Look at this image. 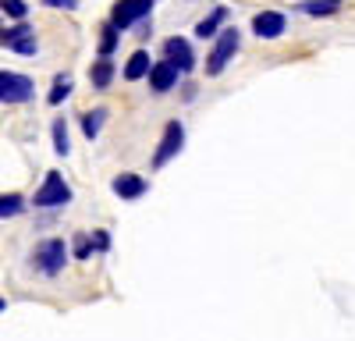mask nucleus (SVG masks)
I'll return each instance as SVG.
<instances>
[{"label": "nucleus", "instance_id": "obj_1", "mask_svg": "<svg viewBox=\"0 0 355 341\" xmlns=\"http://www.w3.org/2000/svg\"><path fill=\"white\" fill-rule=\"evenodd\" d=\"M28 263H33V270L43 274V277H57L68 263V245L61 238H46V242L36 245L33 256H28Z\"/></svg>", "mask_w": 355, "mask_h": 341}, {"label": "nucleus", "instance_id": "obj_2", "mask_svg": "<svg viewBox=\"0 0 355 341\" xmlns=\"http://www.w3.org/2000/svg\"><path fill=\"white\" fill-rule=\"evenodd\" d=\"M68 203H71V185L64 182L61 170H50L43 178V185L36 189V207L40 210H61Z\"/></svg>", "mask_w": 355, "mask_h": 341}, {"label": "nucleus", "instance_id": "obj_3", "mask_svg": "<svg viewBox=\"0 0 355 341\" xmlns=\"http://www.w3.org/2000/svg\"><path fill=\"white\" fill-rule=\"evenodd\" d=\"M239 46H242V33H239V28H220V36H217L210 57H206V75H220L231 64V57L239 53Z\"/></svg>", "mask_w": 355, "mask_h": 341}, {"label": "nucleus", "instance_id": "obj_4", "mask_svg": "<svg viewBox=\"0 0 355 341\" xmlns=\"http://www.w3.org/2000/svg\"><path fill=\"white\" fill-rule=\"evenodd\" d=\"M36 96V82L21 71H0V103H28Z\"/></svg>", "mask_w": 355, "mask_h": 341}, {"label": "nucleus", "instance_id": "obj_5", "mask_svg": "<svg viewBox=\"0 0 355 341\" xmlns=\"http://www.w3.org/2000/svg\"><path fill=\"white\" fill-rule=\"evenodd\" d=\"M0 46H8L21 57H36L40 53V40H36V28L28 21H18L11 28H0Z\"/></svg>", "mask_w": 355, "mask_h": 341}, {"label": "nucleus", "instance_id": "obj_6", "mask_svg": "<svg viewBox=\"0 0 355 341\" xmlns=\"http://www.w3.org/2000/svg\"><path fill=\"white\" fill-rule=\"evenodd\" d=\"M157 0H117L114 4V15H110V25L117 28V33H125V28L139 25L146 15L153 11Z\"/></svg>", "mask_w": 355, "mask_h": 341}, {"label": "nucleus", "instance_id": "obj_7", "mask_svg": "<svg viewBox=\"0 0 355 341\" xmlns=\"http://www.w3.org/2000/svg\"><path fill=\"white\" fill-rule=\"evenodd\" d=\"M182 146H185V125H182V121H171V125L164 128V135H160L157 153H153V167L171 164L178 153H182Z\"/></svg>", "mask_w": 355, "mask_h": 341}, {"label": "nucleus", "instance_id": "obj_8", "mask_svg": "<svg viewBox=\"0 0 355 341\" xmlns=\"http://www.w3.org/2000/svg\"><path fill=\"white\" fill-rule=\"evenodd\" d=\"M164 61H167V64H174L182 75H185V71H192V68H196V53H192L189 40H182V36L164 40Z\"/></svg>", "mask_w": 355, "mask_h": 341}, {"label": "nucleus", "instance_id": "obj_9", "mask_svg": "<svg viewBox=\"0 0 355 341\" xmlns=\"http://www.w3.org/2000/svg\"><path fill=\"white\" fill-rule=\"evenodd\" d=\"M284 28H288V18L281 11H259L252 18V33L259 40H277V36H284Z\"/></svg>", "mask_w": 355, "mask_h": 341}, {"label": "nucleus", "instance_id": "obj_10", "mask_svg": "<svg viewBox=\"0 0 355 341\" xmlns=\"http://www.w3.org/2000/svg\"><path fill=\"white\" fill-rule=\"evenodd\" d=\"M178 75H182V71H178L174 64L157 61V64L150 68V75H146V78H150V89H153V93H171L174 85H178Z\"/></svg>", "mask_w": 355, "mask_h": 341}, {"label": "nucleus", "instance_id": "obj_11", "mask_svg": "<svg viewBox=\"0 0 355 341\" xmlns=\"http://www.w3.org/2000/svg\"><path fill=\"white\" fill-rule=\"evenodd\" d=\"M110 189H114L117 199H139L142 192H150L146 178H139V175H117V178L110 182Z\"/></svg>", "mask_w": 355, "mask_h": 341}, {"label": "nucleus", "instance_id": "obj_12", "mask_svg": "<svg viewBox=\"0 0 355 341\" xmlns=\"http://www.w3.org/2000/svg\"><path fill=\"white\" fill-rule=\"evenodd\" d=\"M227 21V8H214L210 15H206L199 25H196V36L199 40H210V36H220V25Z\"/></svg>", "mask_w": 355, "mask_h": 341}, {"label": "nucleus", "instance_id": "obj_13", "mask_svg": "<svg viewBox=\"0 0 355 341\" xmlns=\"http://www.w3.org/2000/svg\"><path fill=\"white\" fill-rule=\"evenodd\" d=\"M345 0H302L299 11L309 15V18H327V15H338Z\"/></svg>", "mask_w": 355, "mask_h": 341}, {"label": "nucleus", "instance_id": "obj_14", "mask_svg": "<svg viewBox=\"0 0 355 341\" xmlns=\"http://www.w3.org/2000/svg\"><path fill=\"white\" fill-rule=\"evenodd\" d=\"M150 53H146V50H135L132 57H128V64H125V78L128 82H139V78H146V75H150Z\"/></svg>", "mask_w": 355, "mask_h": 341}, {"label": "nucleus", "instance_id": "obj_15", "mask_svg": "<svg viewBox=\"0 0 355 341\" xmlns=\"http://www.w3.org/2000/svg\"><path fill=\"white\" fill-rule=\"evenodd\" d=\"M89 82H93V89H107V85L114 82V64H110V57H100V61L89 68Z\"/></svg>", "mask_w": 355, "mask_h": 341}, {"label": "nucleus", "instance_id": "obj_16", "mask_svg": "<svg viewBox=\"0 0 355 341\" xmlns=\"http://www.w3.org/2000/svg\"><path fill=\"white\" fill-rule=\"evenodd\" d=\"M103 121H107V107H96V110L82 114V132H85V139H89V142H93V139L100 135Z\"/></svg>", "mask_w": 355, "mask_h": 341}, {"label": "nucleus", "instance_id": "obj_17", "mask_svg": "<svg viewBox=\"0 0 355 341\" xmlns=\"http://www.w3.org/2000/svg\"><path fill=\"white\" fill-rule=\"evenodd\" d=\"M68 96H71V75H57V78H53V85H50L46 103H50V107H61Z\"/></svg>", "mask_w": 355, "mask_h": 341}, {"label": "nucleus", "instance_id": "obj_18", "mask_svg": "<svg viewBox=\"0 0 355 341\" xmlns=\"http://www.w3.org/2000/svg\"><path fill=\"white\" fill-rule=\"evenodd\" d=\"M25 210V199L18 192H0V220H8V217H18Z\"/></svg>", "mask_w": 355, "mask_h": 341}, {"label": "nucleus", "instance_id": "obj_19", "mask_svg": "<svg viewBox=\"0 0 355 341\" xmlns=\"http://www.w3.org/2000/svg\"><path fill=\"white\" fill-rule=\"evenodd\" d=\"M53 150H57V157H68V153H71V142H68V125H64V118H57V121H53Z\"/></svg>", "mask_w": 355, "mask_h": 341}, {"label": "nucleus", "instance_id": "obj_20", "mask_svg": "<svg viewBox=\"0 0 355 341\" xmlns=\"http://www.w3.org/2000/svg\"><path fill=\"white\" fill-rule=\"evenodd\" d=\"M100 33H103V36H100V57H110V53L117 50V40H121V33H117L110 21L100 28Z\"/></svg>", "mask_w": 355, "mask_h": 341}, {"label": "nucleus", "instance_id": "obj_21", "mask_svg": "<svg viewBox=\"0 0 355 341\" xmlns=\"http://www.w3.org/2000/svg\"><path fill=\"white\" fill-rule=\"evenodd\" d=\"M0 11H4L8 18H15V21H25L28 4H25V0H0Z\"/></svg>", "mask_w": 355, "mask_h": 341}, {"label": "nucleus", "instance_id": "obj_22", "mask_svg": "<svg viewBox=\"0 0 355 341\" xmlns=\"http://www.w3.org/2000/svg\"><path fill=\"white\" fill-rule=\"evenodd\" d=\"M89 252H93V238H89V235H75L71 238V256H75V260H89Z\"/></svg>", "mask_w": 355, "mask_h": 341}, {"label": "nucleus", "instance_id": "obj_23", "mask_svg": "<svg viewBox=\"0 0 355 341\" xmlns=\"http://www.w3.org/2000/svg\"><path fill=\"white\" fill-rule=\"evenodd\" d=\"M93 249L96 252H110V235L107 231H93Z\"/></svg>", "mask_w": 355, "mask_h": 341}, {"label": "nucleus", "instance_id": "obj_24", "mask_svg": "<svg viewBox=\"0 0 355 341\" xmlns=\"http://www.w3.org/2000/svg\"><path fill=\"white\" fill-rule=\"evenodd\" d=\"M46 8H68V11H75L78 8V0H43Z\"/></svg>", "mask_w": 355, "mask_h": 341}, {"label": "nucleus", "instance_id": "obj_25", "mask_svg": "<svg viewBox=\"0 0 355 341\" xmlns=\"http://www.w3.org/2000/svg\"><path fill=\"white\" fill-rule=\"evenodd\" d=\"M4 309H8V302H4V299H0V313H4Z\"/></svg>", "mask_w": 355, "mask_h": 341}]
</instances>
